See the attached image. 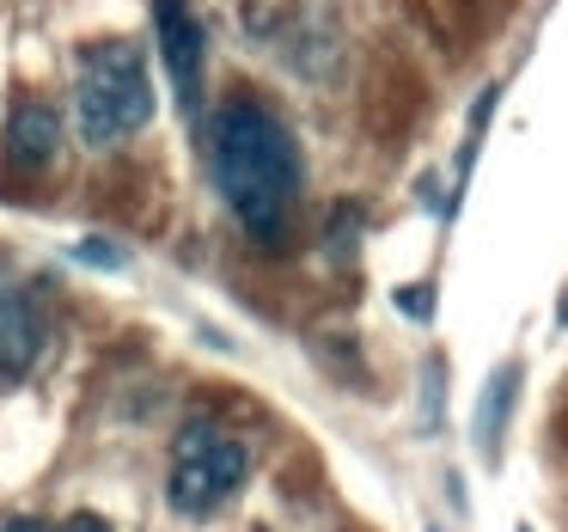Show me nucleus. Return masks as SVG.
<instances>
[{"mask_svg":"<svg viewBox=\"0 0 568 532\" xmlns=\"http://www.w3.org/2000/svg\"><path fill=\"white\" fill-rule=\"evenodd\" d=\"M74 111H80V135H87V148H111V141H123V135H135V129L153 123L148 68H141V56L129 50V43H111V50L87 56Z\"/></svg>","mask_w":568,"mask_h":532,"instance_id":"obj_2","label":"nucleus"},{"mask_svg":"<svg viewBox=\"0 0 568 532\" xmlns=\"http://www.w3.org/2000/svg\"><path fill=\"white\" fill-rule=\"evenodd\" d=\"M397 300H404V312H416V319H428V288H422V294H416V288H404Z\"/></svg>","mask_w":568,"mask_h":532,"instance_id":"obj_10","label":"nucleus"},{"mask_svg":"<svg viewBox=\"0 0 568 532\" xmlns=\"http://www.w3.org/2000/svg\"><path fill=\"white\" fill-rule=\"evenodd\" d=\"M55 153H62V117H55V104H19L7 117V160L38 172Z\"/></svg>","mask_w":568,"mask_h":532,"instance_id":"obj_6","label":"nucleus"},{"mask_svg":"<svg viewBox=\"0 0 568 532\" xmlns=\"http://www.w3.org/2000/svg\"><path fill=\"white\" fill-rule=\"evenodd\" d=\"M245 483V446L221 434L214 422H190L178 434V471H172V508L190 520L214 514L226 495Z\"/></svg>","mask_w":568,"mask_h":532,"instance_id":"obj_3","label":"nucleus"},{"mask_svg":"<svg viewBox=\"0 0 568 532\" xmlns=\"http://www.w3.org/2000/svg\"><path fill=\"white\" fill-rule=\"evenodd\" d=\"M62 532H111V520H99V514H68Z\"/></svg>","mask_w":568,"mask_h":532,"instance_id":"obj_9","label":"nucleus"},{"mask_svg":"<svg viewBox=\"0 0 568 532\" xmlns=\"http://www.w3.org/2000/svg\"><path fill=\"white\" fill-rule=\"evenodd\" d=\"M38 349H43V324L31 312V300L13 282H0V380H19L38 361Z\"/></svg>","mask_w":568,"mask_h":532,"instance_id":"obj_5","label":"nucleus"},{"mask_svg":"<svg viewBox=\"0 0 568 532\" xmlns=\"http://www.w3.org/2000/svg\"><path fill=\"white\" fill-rule=\"evenodd\" d=\"M519 532H526V526H519Z\"/></svg>","mask_w":568,"mask_h":532,"instance_id":"obj_12","label":"nucleus"},{"mask_svg":"<svg viewBox=\"0 0 568 532\" xmlns=\"http://www.w3.org/2000/svg\"><path fill=\"white\" fill-rule=\"evenodd\" d=\"M153 31H160V56L178 87V104L196 117L202 111V26L190 19L184 0H153Z\"/></svg>","mask_w":568,"mask_h":532,"instance_id":"obj_4","label":"nucleus"},{"mask_svg":"<svg viewBox=\"0 0 568 532\" xmlns=\"http://www.w3.org/2000/svg\"><path fill=\"white\" fill-rule=\"evenodd\" d=\"M0 532H50V526H38V520H7Z\"/></svg>","mask_w":568,"mask_h":532,"instance_id":"obj_11","label":"nucleus"},{"mask_svg":"<svg viewBox=\"0 0 568 532\" xmlns=\"http://www.w3.org/2000/svg\"><path fill=\"white\" fill-rule=\"evenodd\" d=\"M80 263H92V270H123V245H111V239H80V251H74Z\"/></svg>","mask_w":568,"mask_h":532,"instance_id":"obj_8","label":"nucleus"},{"mask_svg":"<svg viewBox=\"0 0 568 532\" xmlns=\"http://www.w3.org/2000/svg\"><path fill=\"white\" fill-rule=\"evenodd\" d=\"M514 380H519V368H501L489 380V398H483V416H477L483 453H495V441H501V416H507V398H514Z\"/></svg>","mask_w":568,"mask_h":532,"instance_id":"obj_7","label":"nucleus"},{"mask_svg":"<svg viewBox=\"0 0 568 532\" xmlns=\"http://www.w3.org/2000/svg\"><path fill=\"white\" fill-rule=\"evenodd\" d=\"M209 165L221 197L245 221L251 239L275 245L287 227V202L300 190V153L294 135L275 123L263 104H226L209 129Z\"/></svg>","mask_w":568,"mask_h":532,"instance_id":"obj_1","label":"nucleus"}]
</instances>
